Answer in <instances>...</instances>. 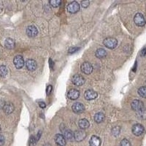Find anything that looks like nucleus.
<instances>
[{"mask_svg":"<svg viewBox=\"0 0 146 146\" xmlns=\"http://www.w3.org/2000/svg\"><path fill=\"white\" fill-rule=\"evenodd\" d=\"M67 11L70 13H76L77 12L80 10V5L77 2H72L71 3L67 5Z\"/></svg>","mask_w":146,"mask_h":146,"instance_id":"3","label":"nucleus"},{"mask_svg":"<svg viewBox=\"0 0 146 146\" xmlns=\"http://www.w3.org/2000/svg\"><path fill=\"white\" fill-rule=\"evenodd\" d=\"M81 71L86 75H89L93 72V66L89 62H84L80 66Z\"/></svg>","mask_w":146,"mask_h":146,"instance_id":"5","label":"nucleus"},{"mask_svg":"<svg viewBox=\"0 0 146 146\" xmlns=\"http://www.w3.org/2000/svg\"><path fill=\"white\" fill-rule=\"evenodd\" d=\"M2 10V4H1V2H0V11Z\"/></svg>","mask_w":146,"mask_h":146,"instance_id":"36","label":"nucleus"},{"mask_svg":"<svg viewBox=\"0 0 146 146\" xmlns=\"http://www.w3.org/2000/svg\"><path fill=\"white\" fill-rule=\"evenodd\" d=\"M138 94L143 98H146V86H142L138 89Z\"/></svg>","mask_w":146,"mask_h":146,"instance_id":"24","label":"nucleus"},{"mask_svg":"<svg viewBox=\"0 0 146 146\" xmlns=\"http://www.w3.org/2000/svg\"><path fill=\"white\" fill-rule=\"evenodd\" d=\"M80 48H77V47H72L69 49V53H75L76 51H78Z\"/></svg>","mask_w":146,"mask_h":146,"instance_id":"29","label":"nucleus"},{"mask_svg":"<svg viewBox=\"0 0 146 146\" xmlns=\"http://www.w3.org/2000/svg\"><path fill=\"white\" fill-rule=\"evenodd\" d=\"M72 83L78 86H80L84 84L85 79L83 76L80 75H75L72 77Z\"/></svg>","mask_w":146,"mask_h":146,"instance_id":"9","label":"nucleus"},{"mask_svg":"<svg viewBox=\"0 0 146 146\" xmlns=\"http://www.w3.org/2000/svg\"><path fill=\"white\" fill-rule=\"evenodd\" d=\"M131 108L135 111L139 118L145 119L146 118V108H145L143 102L135 100L131 102Z\"/></svg>","mask_w":146,"mask_h":146,"instance_id":"1","label":"nucleus"},{"mask_svg":"<svg viewBox=\"0 0 146 146\" xmlns=\"http://www.w3.org/2000/svg\"><path fill=\"white\" fill-rule=\"evenodd\" d=\"M13 63L17 69H21L24 66V60H23V58L21 56L18 55L14 58Z\"/></svg>","mask_w":146,"mask_h":146,"instance_id":"8","label":"nucleus"},{"mask_svg":"<svg viewBox=\"0 0 146 146\" xmlns=\"http://www.w3.org/2000/svg\"><path fill=\"white\" fill-rule=\"evenodd\" d=\"M104 119H105V114L103 113H98L94 115V121L97 123H102Z\"/></svg>","mask_w":146,"mask_h":146,"instance_id":"21","label":"nucleus"},{"mask_svg":"<svg viewBox=\"0 0 146 146\" xmlns=\"http://www.w3.org/2000/svg\"><path fill=\"white\" fill-rule=\"evenodd\" d=\"M72 109L73 112L75 113H78V114H80L84 112L85 110V107L84 105L80 102H75L73 104L72 107Z\"/></svg>","mask_w":146,"mask_h":146,"instance_id":"7","label":"nucleus"},{"mask_svg":"<svg viewBox=\"0 0 146 146\" xmlns=\"http://www.w3.org/2000/svg\"><path fill=\"white\" fill-rule=\"evenodd\" d=\"M120 146H131V143L128 139H123L121 140V143H120Z\"/></svg>","mask_w":146,"mask_h":146,"instance_id":"26","label":"nucleus"},{"mask_svg":"<svg viewBox=\"0 0 146 146\" xmlns=\"http://www.w3.org/2000/svg\"><path fill=\"white\" fill-rule=\"evenodd\" d=\"M51 91H52V86H48V88H47V91H46L47 94L48 95L50 94V92H51Z\"/></svg>","mask_w":146,"mask_h":146,"instance_id":"32","label":"nucleus"},{"mask_svg":"<svg viewBox=\"0 0 146 146\" xmlns=\"http://www.w3.org/2000/svg\"><path fill=\"white\" fill-rule=\"evenodd\" d=\"M67 96L70 100H75L80 96V91L77 89H71L68 91Z\"/></svg>","mask_w":146,"mask_h":146,"instance_id":"14","label":"nucleus"},{"mask_svg":"<svg viewBox=\"0 0 146 146\" xmlns=\"http://www.w3.org/2000/svg\"><path fill=\"white\" fill-rule=\"evenodd\" d=\"M36 139H35V137H32L30 138V140H29V145L30 146H35V144L36 143Z\"/></svg>","mask_w":146,"mask_h":146,"instance_id":"28","label":"nucleus"},{"mask_svg":"<svg viewBox=\"0 0 146 146\" xmlns=\"http://www.w3.org/2000/svg\"><path fill=\"white\" fill-rule=\"evenodd\" d=\"M26 32H27V36H29V37H35L38 34L37 29L35 26H29L27 27Z\"/></svg>","mask_w":146,"mask_h":146,"instance_id":"11","label":"nucleus"},{"mask_svg":"<svg viewBox=\"0 0 146 146\" xmlns=\"http://www.w3.org/2000/svg\"><path fill=\"white\" fill-rule=\"evenodd\" d=\"M8 73V70L7 67L5 65H1L0 66V76L1 77H5Z\"/></svg>","mask_w":146,"mask_h":146,"instance_id":"23","label":"nucleus"},{"mask_svg":"<svg viewBox=\"0 0 146 146\" xmlns=\"http://www.w3.org/2000/svg\"><path fill=\"white\" fill-rule=\"evenodd\" d=\"M39 105H40V107L41 108H45V106H46L45 103L43 102H39Z\"/></svg>","mask_w":146,"mask_h":146,"instance_id":"33","label":"nucleus"},{"mask_svg":"<svg viewBox=\"0 0 146 146\" xmlns=\"http://www.w3.org/2000/svg\"><path fill=\"white\" fill-rule=\"evenodd\" d=\"M27 69L29 71H35L36 69V62L33 59H28L25 63Z\"/></svg>","mask_w":146,"mask_h":146,"instance_id":"15","label":"nucleus"},{"mask_svg":"<svg viewBox=\"0 0 146 146\" xmlns=\"http://www.w3.org/2000/svg\"><path fill=\"white\" fill-rule=\"evenodd\" d=\"M5 144V137L3 135H0V146H2Z\"/></svg>","mask_w":146,"mask_h":146,"instance_id":"31","label":"nucleus"},{"mask_svg":"<svg viewBox=\"0 0 146 146\" xmlns=\"http://www.w3.org/2000/svg\"><path fill=\"white\" fill-rule=\"evenodd\" d=\"M1 130L2 129H1V126H0V132H1Z\"/></svg>","mask_w":146,"mask_h":146,"instance_id":"37","label":"nucleus"},{"mask_svg":"<svg viewBox=\"0 0 146 146\" xmlns=\"http://www.w3.org/2000/svg\"><path fill=\"white\" fill-rule=\"evenodd\" d=\"M134 21L135 23L138 27H143V26L145 24V18L143 16V14L141 13H137L135 15V18H134Z\"/></svg>","mask_w":146,"mask_h":146,"instance_id":"4","label":"nucleus"},{"mask_svg":"<svg viewBox=\"0 0 146 146\" xmlns=\"http://www.w3.org/2000/svg\"><path fill=\"white\" fill-rule=\"evenodd\" d=\"M89 1H83V2H81V6H83L84 8H86V7H87L89 5Z\"/></svg>","mask_w":146,"mask_h":146,"instance_id":"30","label":"nucleus"},{"mask_svg":"<svg viewBox=\"0 0 146 146\" xmlns=\"http://www.w3.org/2000/svg\"><path fill=\"white\" fill-rule=\"evenodd\" d=\"M64 137L65 139H68V140H70L72 141L73 139H74V133L71 131V130H65L64 131Z\"/></svg>","mask_w":146,"mask_h":146,"instance_id":"20","label":"nucleus"},{"mask_svg":"<svg viewBox=\"0 0 146 146\" xmlns=\"http://www.w3.org/2000/svg\"><path fill=\"white\" fill-rule=\"evenodd\" d=\"M5 45L7 49H13L15 47V42H14V40L13 39L7 38L5 40Z\"/></svg>","mask_w":146,"mask_h":146,"instance_id":"22","label":"nucleus"},{"mask_svg":"<svg viewBox=\"0 0 146 146\" xmlns=\"http://www.w3.org/2000/svg\"><path fill=\"white\" fill-rule=\"evenodd\" d=\"M90 146H100L101 145V139L97 136H92L89 141Z\"/></svg>","mask_w":146,"mask_h":146,"instance_id":"17","label":"nucleus"},{"mask_svg":"<svg viewBox=\"0 0 146 146\" xmlns=\"http://www.w3.org/2000/svg\"><path fill=\"white\" fill-rule=\"evenodd\" d=\"M144 132V127L139 123H137L132 126V133L135 136H140Z\"/></svg>","mask_w":146,"mask_h":146,"instance_id":"6","label":"nucleus"},{"mask_svg":"<svg viewBox=\"0 0 146 146\" xmlns=\"http://www.w3.org/2000/svg\"><path fill=\"white\" fill-rule=\"evenodd\" d=\"M14 109H15V108H14L13 104H12L11 102L5 103V106L3 107L4 113L7 115L11 114L14 111Z\"/></svg>","mask_w":146,"mask_h":146,"instance_id":"16","label":"nucleus"},{"mask_svg":"<svg viewBox=\"0 0 146 146\" xmlns=\"http://www.w3.org/2000/svg\"><path fill=\"white\" fill-rule=\"evenodd\" d=\"M103 43L105 47L109 49H113L118 45V41L116 39L113 38V37H108L103 41Z\"/></svg>","mask_w":146,"mask_h":146,"instance_id":"2","label":"nucleus"},{"mask_svg":"<svg viewBox=\"0 0 146 146\" xmlns=\"http://www.w3.org/2000/svg\"><path fill=\"white\" fill-rule=\"evenodd\" d=\"M95 56L98 58H103L107 56V52L105 49L100 48V49L96 50V53H95Z\"/></svg>","mask_w":146,"mask_h":146,"instance_id":"19","label":"nucleus"},{"mask_svg":"<svg viewBox=\"0 0 146 146\" xmlns=\"http://www.w3.org/2000/svg\"><path fill=\"white\" fill-rule=\"evenodd\" d=\"M141 53H141V56H144V55L146 53V48H145V49H143V51H142Z\"/></svg>","mask_w":146,"mask_h":146,"instance_id":"35","label":"nucleus"},{"mask_svg":"<svg viewBox=\"0 0 146 146\" xmlns=\"http://www.w3.org/2000/svg\"><path fill=\"white\" fill-rule=\"evenodd\" d=\"M89 122H88V120L86 119H81L79 121V122H78V126H79V127H80L82 130L88 129V128L89 127Z\"/></svg>","mask_w":146,"mask_h":146,"instance_id":"18","label":"nucleus"},{"mask_svg":"<svg viewBox=\"0 0 146 146\" xmlns=\"http://www.w3.org/2000/svg\"><path fill=\"white\" fill-rule=\"evenodd\" d=\"M49 62H50V68L53 70V61H52L51 59L49 60Z\"/></svg>","mask_w":146,"mask_h":146,"instance_id":"34","label":"nucleus"},{"mask_svg":"<svg viewBox=\"0 0 146 146\" xmlns=\"http://www.w3.org/2000/svg\"><path fill=\"white\" fill-rule=\"evenodd\" d=\"M120 133V128L119 127H114L112 130V134L114 136H118Z\"/></svg>","mask_w":146,"mask_h":146,"instance_id":"27","label":"nucleus"},{"mask_svg":"<svg viewBox=\"0 0 146 146\" xmlns=\"http://www.w3.org/2000/svg\"><path fill=\"white\" fill-rule=\"evenodd\" d=\"M86 134L83 130H77L74 132V138L75 139V140L77 141H82L86 138Z\"/></svg>","mask_w":146,"mask_h":146,"instance_id":"10","label":"nucleus"},{"mask_svg":"<svg viewBox=\"0 0 146 146\" xmlns=\"http://www.w3.org/2000/svg\"><path fill=\"white\" fill-rule=\"evenodd\" d=\"M55 142L58 146H65L66 145V139L62 135L58 134L55 136Z\"/></svg>","mask_w":146,"mask_h":146,"instance_id":"13","label":"nucleus"},{"mask_svg":"<svg viewBox=\"0 0 146 146\" xmlns=\"http://www.w3.org/2000/svg\"><path fill=\"white\" fill-rule=\"evenodd\" d=\"M61 1L59 0H52V1H50V4L53 6V7H58L61 4Z\"/></svg>","mask_w":146,"mask_h":146,"instance_id":"25","label":"nucleus"},{"mask_svg":"<svg viewBox=\"0 0 146 146\" xmlns=\"http://www.w3.org/2000/svg\"><path fill=\"white\" fill-rule=\"evenodd\" d=\"M98 94L96 93V91H94V90H87L86 92H85L84 96L86 100H93L97 97Z\"/></svg>","mask_w":146,"mask_h":146,"instance_id":"12","label":"nucleus"}]
</instances>
